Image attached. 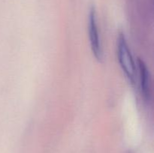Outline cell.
<instances>
[{"instance_id": "1", "label": "cell", "mask_w": 154, "mask_h": 153, "mask_svg": "<svg viewBox=\"0 0 154 153\" xmlns=\"http://www.w3.org/2000/svg\"><path fill=\"white\" fill-rule=\"evenodd\" d=\"M117 58L120 67L129 82L134 83L136 76V67L129 45L123 34H120L117 38Z\"/></svg>"}, {"instance_id": "2", "label": "cell", "mask_w": 154, "mask_h": 153, "mask_svg": "<svg viewBox=\"0 0 154 153\" xmlns=\"http://www.w3.org/2000/svg\"><path fill=\"white\" fill-rule=\"evenodd\" d=\"M88 29L92 52L95 58L99 61H101L103 58V51H102V44L99 38L97 18L94 9H92L89 15Z\"/></svg>"}, {"instance_id": "3", "label": "cell", "mask_w": 154, "mask_h": 153, "mask_svg": "<svg viewBox=\"0 0 154 153\" xmlns=\"http://www.w3.org/2000/svg\"><path fill=\"white\" fill-rule=\"evenodd\" d=\"M138 74H139L140 86H141V93L146 99L149 98L150 89V80L149 71L146 66L145 63L141 59H138Z\"/></svg>"}, {"instance_id": "4", "label": "cell", "mask_w": 154, "mask_h": 153, "mask_svg": "<svg viewBox=\"0 0 154 153\" xmlns=\"http://www.w3.org/2000/svg\"><path fill=\"white\" fill-rule=\"evenodd\" d=\"M129 153H131V152H129Z\"/></svg>"}]
</instances>
